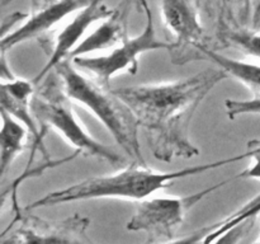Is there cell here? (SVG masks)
I'll use <instances>...</instances> for the list:
<instances>
[{
    "label": "cell",
    "instance_id": "cell-17",
    "mask_svg": "<svg viewBox=\"0 0 260 244\" xmlns=\"http://www.w3.org/2000/svg\"><path fill=\"white\" fill-rule=\"evenodd\" d=\"M259 212H260V193L258 196H255L253 200L249 201L245 206H243L241 208H239L238 211H235L234 214H231L230 216L225 218L223 220L218 221L216 229H213V230L211 231L207 236H206L203 244L213 243L216 239H218L221 235H223L226 231H229L230 229H233L234 226H236L238 224L248 220V219L255 218Z\"/></svg>",
    "mask_w": 260,
    "mask_h": 244
},
{
    "label": "cell",
    "instance_id": "cell-4",
    "mask_svg": "<svg viewBox=\"0 0 260 244\" xmlns=\"http://www.w3.org/2000/svg\"><path fill=\"white\" fill-rule=\"evenodd\" d=\"M32 98V112L41 127L52 129L85 157L98 158L112 165L124 162L123 157L107 145L96 141L81 125L65 93L62 81L55 70L51 71Z\"/></svg>",
    "mask_w": 260,
    "mask_h": 244
},
{
    "label": "cell",
    "instance_id": "cell-20",
    "mask_svg": "<svg viewBox=\"0 0 260 244\" xmlns=\"http://www.w3.org/2000/svg\"><path fill=\"white\" fill-rule=\"evenodd\" d=\"M249 158H251V164L245 170L235 175V180L240 178H254L260 179V140H251L248 144Z\"/></svg>",
    "mask_w": 260,
    "mask_h": 244
},
{
    "label": "cell",
    "instance_id": "cell-19",
    "mask_svg": "<svg viewBox=\"0 0 260 244\" xmlns=\"http://www.w3.org/2000/svg\"><path fill=\"white\" fill-rule=\"evenodd\" d=\"M254 223H255V218L248 219V220L238 224V225L234 226L233 229L226 231L223 235H221L220 238L216 239V240L211 244H239L241 239L245 238V236L250 233V230L254 226Z\"/></svg>",
    "mask_w": 260,
    "mask_h": 244
},
{
    "label": "cell",
    "instance_id": "cell-9",
    "mask_svg": "<svg viewBox=\"0 0 260 244\" xmlns=\"http://www.w3.org/2000/svg\"><path fill=\"white\" fill-rule=\"evenodd\" d=\"M94 0H32V10L20 27L2 36V56L15 46L42 37L57 23L73 13H78Z\"/></svg>",
    "mask_w": 260,
    "mask_h": 244
},
{
    "label": "cell",
    "instance_id": "cell-6",
    "mask_svg": "<svg viewBox=\"0 0 260 244\" xmlns=\"http://www.w3.org/2000/svg\"><path fill=\"white\" fill-rule=\"evenodd\" d=\"M233 180H235L234 177L187 196L141 200L132 218L127 221V230L146 234L145 244H167L175 240L188 211L206 196Z\"/></svg>",
    "mask_w": 260,
    "mask_h": 244
},
{
    "label": "cell",
    "instance_id": "cell-7",
    "mask_svg": "<svg viewBox=\"0 0 260 244\" xmlns=\"http://www.w3.org/2000/svg\"><path fill=\"white\" fill-rule=\"evenodd\" d=\"M3 233L0 244H96L89 236L90 219L79 214L63 220H46L29 211L14 214L10 225Z\"/></svg>",
    "mask_w": 260,
    "mask_h": 244
},
{
    "label": "cell",
    "instance_id": "cell-11",
    "mask_svg": "<svg viewBox=\"0 0 260 244\" xmlns=\"http://www.w3.org/2000/svg\"><path fill=\"white\" fill-rule=\"evenodd\" d=\"M35 93L36 85L33 81L14 78V76L12 79H3L2 81V93H0L2 109L7 111L10 116L24 125L32 135V151L28 164L32 163L37 150L42 152L46 160H51L43 142L48 130L46 127H38V122L32 112V98Z\"/></svg>",
    "mask_w": 260,
    "mask_h": 244
},
{
    "label": "cell",
    "instance_id": "cell-3",
    "mask_svg": "<svg viewBox=\"0 0 260 244\" xmlns=\"http://www.w3.org/2000/svg\"><path fill=\"white\" fill-rule=\"evenodd\" d=\"M55 71L69 98L88 108L134 162L146 164L139 140V122L128 106L112 89L104 88L94 79L83 75L70 60L58 64Z\"/></svg>",
    "mask_w": 260,
    "mask_h": 244
},
{
    "label": "cell",
    "instance_id": "cell-18",
    "mask_svg": "<svg viewBox=\"0 0 260 244\" xmlns=\"http://www.w3.org/2000/svg\"><path fill=\"white\" fill-rule=\"evenodd\" d=\"M225 108L230 119H236L243 114H260V97H255L250 101L226 99Z\"/></svg>",
    "mask_w": 260,
    "mask_h": 244
},
{
    "label": "cell",
    "instance_id": "cell-5",
    "mask_svg": "<svg viewBox=\"0 0 260 244\" xmlns=\"http://www.w3.org/2000/svg\"><path fill=\"white\" fill-rule=\"evenodd\" d=\"M142 9L146 14V25L140 35L129 38L113 47L111 53L103 56H78L70 60L79 70H84L93 76L94 80L104 88L109 89L113 76L121 73L136 75L139 70V57L147 51L165 50L172 52L174 45L168 41H160L155 32L152 12L147 0L142 2Z\"/></svg>",
    "mask_w": 260,
    "mask_h": 244
},
{
    "label": "cell",
    "instance_id": "cell-13",
    "mask_svg": "<svg viewBox=\"0 0 260 244\" xmlns=\"http://www.w3.org/2000/svg\"><path fill=\"white\" fill-rule=\"evenodd\" d=\"M2 131H0V175L4 178L12 163L25 147L28 130L24 125L2 109Z\"/></svg>",
    "mask_w": 260,
    "mask_h": 244
},
{
    "label": "cell",
    "instance_id": "cell-12",
    "mask_svg": "<svg viewBox=\"0 0 260 244\" xmlns=\"http://www.w3.org/2000/svg\"><path fill=\"white\" fill-rule=\"evenodd\" d=\"M127 13L128 5L114 8L113 14L104 19L96 29L81 40V42L71 51L69 60L78 56H88V53L94 51L116 47L123 42L127 38Z\"/></svg>",
    "mask_w": 260,
    "mask_h": 244
},
{
    "label": "cell",
    "instance_id": "cell-26",
    "mask_svg": "<svg viewBox=\"0 0 260 244\" xmlns=\"http://www.w3.org/2000/svg\"><path fill=\"white\" fill-rule=\"evenodd\" d=\"M253 244H260V233H259V235H258V238H256V240L254 241Z\"/></svg>",
    "mask_w": 260,
    "mask_h": 244
},
{
    "label": "cell",
    "instance_id": "cell-15",
    "mask_svg": "<svg viewBox=\"0 0 260 244\" xmlns=\"http://www.w3.org/2000/svg\"><path fill=\"white\" fill-rule=\"evenodd\" d=\"M253 2L254 0H221L222 8L220 10L218 33L228 29L248 28L253 19Z\"/></svg>",
    "mask_w": 260,
    "mask_h": 244
},
{
    "label": "cell",
    "instance_id": "cell-24",
    "mask_svg": "<svg viewBox=\"0 0 260 244\" xmlns=\"http://www.w3.org/2000/svg\"><path fill=\"white\" fill-rule=\"evenodd\" d=\"M126 3L128 5H134V7L136 8V0H126Z\"/></svg>",
    "mask_w": 260,
    "mask_h": 244
},
{
    "label": "cell",
    "instance_id": "cell-23",
    "mask_svg": "<svg viewBox=\"0 0 260 244\" xmlns=\"http://www.w3.org/2000/svg\"><path fill=\"white\" fill-rule=\"evenodd\" d=\"M142 2H144V0H136V9L139 10V12H144V9H142Z\"/></svg>",
    "mask_w": 260,
    "mask_h": 244
},
{
    "label": "cell",
    "instance_id": "cell-8",
    "mask_svg": "<svg viewBox=\"0 0 260 244\" xmlns=\"http://www.w3.org/2000/svg\"><path fill=\"white\" fill-rule=\"evenodd\" d=\"M160 10L165 27L173 35L172 63L185 65L207 60L205 52L211 47L194 0H160Z\"/></svg>",
    "mask_w": 260,
    "mask_h": 244
},
{
    "label": "cell",
    "instance_id": "cell-2",
    "mask_svg": "<svg viewBox=\"0 0 260 244\" xmlns=\"http://www.w3.org/2000/svg\"><path fill=\"white\" fill-rule=\"evenodd\" d=\"M245 158H249L248 151L217 162L188 167L175 172H159L151 169L146 164L134 162L114 174L88 178L76 185L47 193L43 197L25 206L24 210L32 211L36 208L48 207V206H56L66 202L96 200V198H126V200L141 201L156 191L170 187L174 185L175 180L200 173L210 172L230 163L240 162Z\"/></svg>",
    "mask_w": 260,
    "mask_h": 244
},
{
    "label": "cell",
    "instance_id": "cell-10",
    "mask_svg": "<svg viewBox=\"0 0 260 244\" xmlns=\"http://www.w3.org/2000/svg\"><path fill=\"white\" fill-rule=\"evenodd\" d=\"M114 9L107 7L104 0H94L81 10L76 13L75 17L60 30L53 42L52 52L50 53L48 61L42 70L33 78V84L40 85L43 79L55 70L56 66L63 60H69L71 51L81 42V38L85 35L88 28L98 20H104L113 14Z\"/></svg>",
    "mask_w": 260,
    "mask_h": 244
},
{
    "label": "cell",
    "instance_id": "cell-14",
    "mask_svg": "<svg viewBox=\"0 0 260 244\" xmlns=\"http://www.w3.org/2000/svg\"><path fill=\"white\" fill-rule=\"evenodd\" d=\"M205 55L207 60H211L218 68L223 69L229 74V76L231 75L238 79L240 83L254 92L256 97H260V65L234 60L228 56L221 55L212 48L206 50Z\"/></svg>",
    "mask_w": 260,
    "mask_h": 244
},
{
    "label": "cell",
    "instance_id": "cell-25",
    "mask_svg": "<svg viewBox=\"0 0 260 244\" xmlns=\"http://www.w3.org/2000/svg\"><path fill=\"white\" fill-rule=\"evenodd\" d=\"M13 0H3V5H7V4H9V3H12Z\"/></svg>",
    "mask_w": 260,
    "mask_h": 244
},
{
    "label": "cell",
    "instance_id": "cell-16",
    "mask_svg": "<svg viewBox=\"0 0 260 244\" xmlns=\"http://www.w3.org/2000/svg\"><path fill=\"white\" fill-rule=\"evenodd\" d=\"M218 41L222 47L223 46L235 47L244 55L260 58V29H254V28L228 29L222 33H218Z\"/></svg>",
    "mask_w": 260,
    "mask_h": 244
},
{
    "label": "cell",
    "instance_id": "cell-22",
    "mask_svg": "<svg viewBox=\"0 0 260 244\" xmlns=\"http://www.w3.org/2000/svg\"><path fill=\"white\" fill-rule=\"evenodd\" d=\"M251 28L260 29V0L253 2V19H251Z\"/></svg>",
    "mask_w": 260,
    "mask_h": 244
},
{
    "label": "cell",
    "instance_id": "cell-21",
    "mask_svg": "<svg viewBox=\"0 0 260 244\" xmlns=\"http://www.w3.org/2000/svg\"><path fill=\"white\" fill-rule=\"evenodd\" d=\"M216 226H217V223L211 224V225H207V226H203V228L197 229V230L188 234V235L183 236V238L175 239V240L169 241V243L167 244H203L206 236H207L208 234L216 228Z\"/></svg>",
    "mask_w": 260,
    "mask_h": 244
},
{
    "label": "cell",
    "instance_id": "cell-1",
    "mask_svg": "<svg viewBox=\"0 0 260 244\" xmlns=\"http://www.w3.org/2000/svg\"><path fill=\"white\" fill-rule=\"evenodd\" d=\"M229 74L223 69H206L175 81L112 89L128 106L145 130L152 155L160 162L200 155L190 141L189 126L198 107Z\"/></svg>",
    "mask_w": 260,
    "mask_h": 244
}]
</instances>
